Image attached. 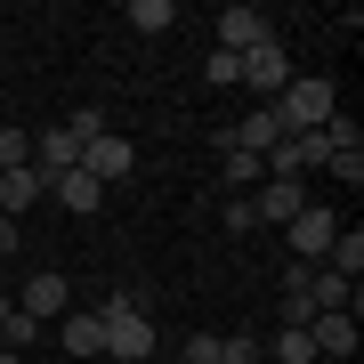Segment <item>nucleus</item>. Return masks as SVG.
Returning a JSON list of instances; mask_svg holds the SVG:
<instances>
[{
	"mask_svg": "<svg viewBox=\"0 0 364 364\" xmlns=\"http://www.w3.org/2000/svg\"><path fill=\"white\" fill-rule=\"evenodd\" d=\"M41 195H49V178H41L33 162H25V170H0V219H25Z\"/></svg>",
	"mask_w": 364,
	"mask_h": 364,
	"instance_id": "nucleus-12",
	"label": "nucleus"
},
{
	"mask_svg": "<svg viewBox=\"0 0 364 364\" xmlns=\"http://www.w3.org/2000/svg\"><path fill=\"white\" fill-rule=\"evenodd\" d=\"M219 364H267L259 340H219Z\"/></svg>",
	"mask_w": 364,
	"mask_h": 364,
	"instance_id": "nucleus-21",
	"label": "nucleus"
},
{
	"mask_svg": "<svg viewBox=\"0 0 364 364\" xmlns=\"http://www.w3.org/2000/svg\"><path fill=\"white\" fill-rule=\"evenodd\" d=\"M65 130H73V138H81V146H90V138H105V114H97V105H81V114H73V122H65Z\"/></svg>",
	"mask_w": 364,
	"mask_h": 364,
	"instance_id": "nucleus-22",
	"label": "nucleus"
},
{
	"mask_svg": "<svg viewBox=\"0 0 364 364\" xmlns=\"http://www.w3.org/2000/svg\"><path fill=\"white\" fill-rule=\"evenodd\" d=\"M284 81H291V65H284V41H259V49L243 57V90H267V97H284Z\"/></svg>",
	"mask_w": 364,
	"mask_h": 364,
	"instance_id": "nucleus-9",
	"label": "nucleus"
},
{
	"mask_svg": "<svg viewBox=\"0 0 364 364\" xmlns=\"http://www.w3.org/2000/svg\"><path fill=\"white\" fill-rule=\"evenodd\" d=\"M130 25L154 41V33H170V25H178V9H170V0H130Z\"/></svg>",
	"mask_w": 364,
	"mask_h": 364,
	"instance_id": "nucleus-18",
	"label": "nucleus"
},
{
	"mask_svg": "<svg viewBox=\"0 0 364 364\" xmlns=\"http://www.w3.org/2000/svg\"><path fill=\"white\" fill-rule=\"evenodd\" d=\"M210 90H243V57H227V49H210Z\"/></svg>",
	"mask_w": 364,
	"mask_h": 364,
	"instance_id": "nucleus-19",
	"label": "nucleus"
},
{
	"mask_svg": "<svg viewBox=\"0 0 364 364\" xmlns=\"http://www.w3.org/2000/svg\"><path fill=\"white\" fill-rule=\"evenodd\" d=\"M259 41H275V16H267V9H251V0L219 9V49H227V57H251Z\"/></svg>",
	"mask_w": 364,
	"mask_h": 364,
	"instance_id": "nucleus-3",
	"label": "nucleus"
},
{
	"mask_svg": "<svg viewBox=\"0 0 364 364\" xmlns=\"http://www.w3.org/2000/svg\"><path fill=\"white\" fill-rule=\"evenodd\" d=\"M33 170H41V178H65V170H81V138L65 130V122H49V130L33 138Z\"/></svg>",
	"mask_w": 364,
	"mask_h": 364,
	"instance_id": "nucleus-8",
	"label": "nucleus"
},
{
	"mask_svg": "<svg viewBox=\"0 0 364 364\" xmlns=\"http://www.w3.org/2000/svg\"><path fill=\"white\" fill-rule=\"evenodd\" d=\"M186 364H219V332H195V340H186Z\"/></svg>",
	"mask_w": 364,
	"mask_h": 364,
	"instance_id": "nucleus-23",
	"label": "nucleus"
},
{
	"mask_svg": "<svg viewBox=\"0 0 364 364\" xmlns=\"http://www.w3.org/2000/svg\"><path fill=\"white\" fill-rule=\"evenodd\" d=\"M219 170H227V186H235V195L267 178V162H259V154H235V146H219Z\"/></svg>",
	"mask_w": 364,
	"mask_h": 364,
	"instance_id": "nucleus-15",
	"label": "nucleus"
},
{
	"mask_svg": "<svg viewBox=\"0 0 364 364\" xmlns=\"http://www.w3.org/2000/svg\"><path fill=\"white\" fill-rule=\"evenodd\" d=\"M33 162V138L25 130H0V170H25Z\"/></svg>",
	"mask_w": 364,
	"mask_h": 364,
	"instance_id": "nucleus-20",
	"label": "nucleus"
},
{
	"mask_svg": "<svg viewBox=\"0 0 364 364\" xmlns=\"http://www.w3.org/2000/svg\"><path fill=\"white\" fill-rule=\"evenodd\" d=\"M299 210H308V186H299V178H267V186H251V219H259V227H291Z\"/></svg>",
	"mask_w": 364,
	"mask_h": 364,
	"instance_id": "nucleus-5",
	"label": "nucleus"
},
{
	"mask_svg": "<svg viewBox=\"0 0 364 364\" xmlns=\"http://www.w3.org/2000/svg\"><path fill=\"white\" fill-rule=\"evenodd\" d=\"M324 267H332V275H348V284H356V275H364V235H356V227H340V235H332V251H324Z\"/></svg>",
	"mask_w": 364,
	"mask_h": 364,
	"instance_id": "nucleus-14",
	"label": "nucleus"
},
{
	"mask_svg": "<svg viewBox=\"0 0 364 364\" xmlns=\"http://www.w3.org/2000/svg\"><path fill=\"white\" fill-rule=\"evenodd\" d=\"M267 348V364H316V340L308 332H275V340H259Z\"/></svg>",
	"mask_w": 364,
	"mask_h": 364,
	"instance_id": "nucleus-16",
	"label": "nucleus"
},
{
	"mask_svg": "<svg viewBox=\"0 0 364 364\" xmlns=\"http://www.w3.org/2000/svg\"><path fill=\"white\" fill-rule=\"evenodd\" d=\"M81 170H90L97 186H114V178H130V170H138V146L105 130V138H90V146H81Z\"/></svg>",
	"mask_w": 364,
	"mask_h": 364,
	"instance_id": "nucleus-6",
	"label": "nucleus"
},
{
	"mask_svg": "<svg viewBox=\"0 0 364 364\" xmlns=\"http://www.w3.org/2000/svg\"><path fill=\"white\" fill-rule=\"evenodd\" d=\"M0 364H25V356H16V348H0Z\"/></svg>",
	"mask_w": 364,
	"mask_h": 364,
	"instance_id": "nucleus-25",
	"label": "nucleus"
},
{
	"mask_svg": "<svg viewBox=\"0 0 364 364\" xmlns=\"http://www.w3.org/2000/svg\"><path fill=\"white\" fill-rule=\"evenodd\" d=\"M25 316H33V324H57V316H73V284H65V275H49V267L25 275Z\"/></svg>",
	"mask_w": 364,
	"mask_h": 364,
	"instance_id": "nucleus-7",
	"label": "nucleus"
},
{
	"mask_svg": "<svg viewBox=\"0 0 364 364\" xmlns=\"http://www.w3.org/2000/svg\"><path fill=\"white\" fill-rule=\"evenodd\" d=\"M16 243H25V227H16V219H0V259H9Z\"/></svg>",
	"mask_w": 364,
	"mask_h": 364,
	"instance_id": "nucleus-24",
	"label": "nucleus"
},
{
	"mask_svg": "<svg viewBox=\"0 0 364 364\" xmlns=\"http://www.w3.org/2000/svg\"><path fill=\"white\" fill-rule=\"evenodd\" d=\"M332 235H340V219H332V210H299V219L284 227V243H291V267H324V251H332Z\"/></svg>",
	"mask_w": 364,
	"mask_h": 364,
	"instance_id": "nucleus-2",
	"label": "nucleus"
},
{
	"mask_svg": "<svg viewBox=\"0 0 364 364\" xmlns=\"http://www.w3.org/2000/svg\"><path fill=\"white\" fill-rule=\"evenodd\" d=\"M332 114H340V97H332V81H324V73H299V81H284V97H275V122H284V138L324 130Z\"/></svg>",
	"mask_w": 364,
	"mask_h": 364,
	"instance_id": "nucleus-1",
	"label": "nucleus"
},
{
	"mask_svg": "<svg viewBox=\"0 0 364 364\" xmlns=\"http://www.w3.org/2000/svg\"><path fill=\"white\" fill-rule=\"evenodd\" d=\"M33 340H41V324H33L25 308H9V299H0V348H33Z\"/></svg>",
	"mask_w": 364,
	"mask_h": 364,
	"instance_id": "nucleus-17",
	"label": "nucleus"
},
{
	"mask_svg": "<svg viewBox=\"0 0 364 364\" xmlns=\"http://www.w3.org/2000/svg\"><path fill=\"white\" fill-rule=\"evenodd\" d=\"M49 195H57V203H65V210H81V219H90V210L105 203V186L90 178V170H65V178H49Z\"/></svg>",
	"mask_w": 364,
	"mask_h": 364,
	"instance_id": "nucleus-13",
	"label": "nucleus"
},
{
	"mask_svg": "<svg viewBox=\"0 0 364 364\" xmlns=\"http://www.w3.org/2000/svg\"><path fill=\"white\" fill-rule=\"evenodd\" d=\"M57 348H65V356H105V324H97V308L57 316Z\"/></svg>",
	"mask_w": 364,
	"mask_h": 364,
	"instance_id": "nucleus-11",
	"label": "nucleus"
},
{
	"mask_svg": "<svg viewBox=\"0 0 364 364\" xmlns=\"http://www.w3.org/2000/svg\"><path fill=\"white\" fill-rule=\"evenodd\" d=\"M308 340H316V356H356V316L316 308V316H308Z\"/></svg>",
	"mask_w": 364,
	"mask_h": 364,
	"instance_id": "nucleus-10",
	"label": "nucleus"
},
{
	"mask_svg": "<svg viewBox=\"0 0 364 364\" xmlns=\"http://www.w3.org/2000/svg\"><path fill=\"white\" fill-rule=\"evenodd\" d=\"M219 146H235V154H275V146H284V122H275V105H251L243 122H235V130H219Z\"/></svg>",
	"mask_w": 364,
	"mask_h": 364,
	"instance_id": "nucleus-4",
	"label": "nucleus"
}]
</instances>
